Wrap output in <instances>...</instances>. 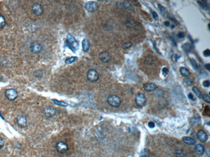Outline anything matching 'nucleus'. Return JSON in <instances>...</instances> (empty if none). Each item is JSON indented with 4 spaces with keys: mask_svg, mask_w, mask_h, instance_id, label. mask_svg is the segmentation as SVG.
Returning a JSON list of instances; mask_svg holds the SVG:
<instances>
[{
    "mask_svg": "<svg viewBox=\"0 0 210 157\" xmlns=\"http://www.w3.org/2000/svg\"><path fill=\"white\" fill-rule=\"evenodd\" d=\"M190 61H191V64L192 65V66L193 67L194 69L196 70H198V69H199V65L197 64L196 61L195 60V59H191L190 60Z\"/></svg>",
    "mask_w": 210,
    "mask_h": 157,
    "instance_id": "nucleus-27",
    "label": "nucleus"
},
{
    "mask_svg": "<svg viewBox=\"0 0 210 157\" xmlns=\"http://www.w3.org/2000/svg\"><path fill=\"white\" fill-rule=\"evenodd\" d=\"M177 37L179 39H184L185 37V34L184 32H179L177 35Z\"/></svg>",
    "mask_w": 210,
    "mask_h": 157,
    "instance_id": "nucleus-31",
    "label": "nucleus"
},
{
    "mask_svg": "<svg viewBox=\"0 0 210 157\" xmlns=\"http://www.w3.org/2000/svg\"><path fill=\"white\" fill-rule=\"evenodd\" d=\"M99 58L103 62L107 63L111 60V55L108 52L104 51L100 53Z\"/></svg>",
    "mask_w": 210,
    "mask_h": 157,
    "instance_id": "nucleus-12",
    "label": "nucleus"
},
{
    "mask_svg": "<svg viewBox=\"0 0 210 157\" xmlns=\"http://www.w3.org/2000/svg\"><path fill=\"white\" fill-rule=\"evenodd\" d=\"M124 7L126 9L131 11H133L134 10V7L128 1H124L123 4Z\"/></svg>",
    "mask_w": 210,
    "mask_h": 157,
    "instance_id": "nucleus-20",
    "label": "nucleus"
},
{
    "mask_svg": "<svg viewBox=\"0 0 210 157\" xmlns=\"http://www.w3.org/2000/svg\"><path fill=\"white\" fill-rule=\"evenodd\" d=\"M182 48L185 52L187 53V52H190L191 51V50L192 49V46L190 43H186L184 45H183Z\"/></svg>",
    "mask_w": 210,
    "mask_h": 157,
    "instance_id": "nucleus-21",
    "label": "nucleus"
},
{
    "mask_svg": "<svg viewBox=\"0 0 210 157\" xmlns=\"http://www.w3.org/2000/svg\"><path fill=\"white\" fill-rule=\"evenodd\" d=\"M4 146V142L3 140L0 138V149H2Z\"/></svg>",
    "mask_w": 210,
    "mask_h": 157,
    "instance_id": "nucleus-39",
    "label": "nucleus"
},
{
    "mask_svg": "<svg viewBox=\"0 0 210 157\" xmlns=\"http://www.w3.org/2000/svg\"><path fill=\"white\" fill-rule=\"evenodd\" d=\"M197 136L199 140L202 142H206L208 140V137L207 133L203 130H199L198 131Z\"/></svg>",
    "mask_w": 210,
    "mask_h": 157,
    "instance_id": "nucleus-13",
    "label": "nucleus"
},
{
    "mask_svg": "<svg viewBox=\"0 0 210 157\" xmlns=\"http://www.w3.org/2000/svg\"><path fill=\"white\" fill-rule=\"evenodd\" d=\"M133 46V43L131 42H126L124 43L122 45V48L123 49H128L131 48Z\"/></svg>",
    "mask_w": 210,
    "mask_h": 157,
    "instance_id": "nucleus-28",
    "label": "nucleus"
},
{
    "mask_svg": "<svg viewBox=\"0 0 210 157\" xmlns=\"http://www.w3.org/2000/svg\"><path fill=\"white\" fill-rule=\"evenodd\" d=\"M65 43L66 46L69 47L74 52H76L79 49V43L75 38L70 34L67 35Z\"/></svg>",
    "mask_w": 210,
    "mask_h": 157,
    "instance_id": "nucleus-1",
    "label": "nucleus"
},
{
    "mask_svg": "<svg viewBox=\"0 0 210 157\" xmlns=\"http://www.w3.org/2000/svg\"><path fill=\"white\" fill-rule=\"evenodd\" d=\"M158 7L160 10V12H162V13H164L165 12V9L163 6L162 5L158 4Z\"/></svg>",
    "mask_w": 210,
    "mask_h": 157,
    "instance_id": "nucleus-32",
    "label": "nucleus"
},
{
    "mask_svg": "<svg viewBox=\"0 0 210 157\" xmlns=\"http://www.w3.org/2000/svg\"><path fill=\"white\" fill-rule=\"evenodd\" d=\"M182 140L184 143L187 145L193 146L195 145L196 143V141L195 140L189 137H184L183 138Z\"/></svg>",
    "mask_w": 210,
    "mask_h": 157,
    "instance_id": "nucleus-17",
    "label": "nucleus"
},
{
    "mask_svg": "<svg viewBox=\"0 0 210 157\" xmlns=\"http://www.w3.org/2000/svg\"><path fill=\"white\" fill-rule=\"evenodd\" d=\"M31 10L33 14L37 16H40L43 14L44 9L41 4L35 3L32 5Z\"/></svg>",
    "mask_w": 210,
    "mask_h": 157,
    "instance_id": "nucleus-6",
    "label": "nucleus"
},
{
    "mask_svg": "<svg viewBox=\"0 0 210 157\" xmlns=\"http://www.w3.org/2000/svg\"><path fill=\"white\" fill-rule=\"evenodd\" d=\"M174 27H174V25H172V26L171 28H174Z\"/></svg>",
    "mask_w": 210,
    "mask_h": 157,
    "instance_id": "nucleus-45",
    "label": "nucleus"
},
{
    "mask_svg": "<svg viewBox=\"0 0 210 157\" xmlns=\"http://www.w3.org/2000/svg\"><path fill=\"white\" fill-rule=\"evenodd\" d=\"M56 149L58 153L63 154L67 153L68 150L67 144L63 142H60L57 144Z\"/></svg>",
    "mask_w": 210,
    "mask_h": 157,
    "instance_id": "nucleus-8",
    "label": "nucleus"
},
{
    "mask_svg": "<svg viewBox=\"0 0 210 157\" xmlns=\"http://www.w3.org/2000/svg\"><path fill=\"white\" fill-rule=\"evenodd\" d=\"M169 71L167 68H164L162 69V72L163 75H167L169 73Z\"/></svg>",
    "mask_w": 210,
    "mask_h": 157,
    "instance_id": "nucleus-34",
    "label": "nucleus"
},
{
    "mask_svg": "<svg viewBox=\"0 0 210 157\" xmlns=\"http://www.w3.org/2000/svg\"><path fill=\"white\" fill-rule=\"evenodd\" d=\"M78 58L76 57H69L67 59L65 60V63L67 64H69L71 63L74 62L76 61L77 60Z\"/></svg>",
    "mask_w": 210,
    "mask_h": 157,
    "instance_id": "nucleus-23",
    "label": "nucleus"
},
{
    "mask_svg": "<svg viewBox=\"0 0 210 157\" xmlns=\"http://www.w3.org/2000/svg\"><path fill=\"white\" fill-rule=\"evenodd\" d=\"M53 103L59 106H63V107H67L68 106V104L65 102H62V101H58L56 99H53Z\"/></svg>",
    "mask_w": 210,
    "mask_h": 157,
    "instance_id": "nucleus-24",
    "label": "nucleus"
},
{
    "mask_svg": "<svg viewBox=\"0 0 210 157\" xmlns=\"http://www.w3.org/2000/svg\"><path fill=\"white\" fill-rule=\"evenodd\" d=\"M30 50L34 54H38L42 52V46L38 42L35 41L30 45Z\"/></svg>",
    "mask_w": 210,
    "mask_h": 157,
    "instance_id": "nucleus-5",
    "label": "nucleus"
},
{
    "mask_svg": "<svg viewBox=\"0 0 210 157\" xmlns=\"http://www.w3.org/2000/svg\"><path fill=\"white\" fill-rule=\"evenodd\" d=\"M146 102V99L143 94H138L135 97V103L139 107L143 106L145 104Z\"/></svg>",
    "mask_w": 210,
    "mask_h": 157,
    "instance_id": "nucleus-10",
    "label": "nucleus"
},
{
    "mask_svg": "<svg viewBox=\"0 0 210 157\" xmlns=\"http://www.w3.org/2000/svg\"><path fill=\"white\" fill-rule=\"evenodd\" d=\"M188 97L189 99H191V100H192V101H195V97L193 96V95L191 93H190L188 95Z\"/></svg>",
    "mask_w": 210,
    "mask_h": 157,
    "instance_id": "nucleus-35",
    "label": "nucleus"
},
{
    "mask_svg": "<svg viewBox=\"0 0 210 157\" xmlns=\"http://www.w3.org/2000/svg\"><path fill=\"white\" fill-rule=\"evenodd\" d=\"M203 55L205 57H209L210 55V50L209 49H207L205 50L203 52Z\"/></svg>",
    "mask_w": 210,
    "mask_h": 157,
    "instance_id": "nucleus-30",
    "label": "nucleus"
},
{
    "mask_svg": "<svg viewBox=\"0 0 210 157\" xmlns=\"http://www.w3.org/2000/svg\"><path fill=\"white\" fill-rule=\"evenodd\" d=\"M107 102L111 106L113 107H119L121 104V101L120 98L116 95H111L107 99Z\"/></svg>",
    "mask_w": 210,
    "mask_h": 157,
    "instance_id": "nucleus-2",
    "label": "nucleus"
},
{
    "mask_svg": "<svg viewBox=\"0 0 210 157\" xmlns=\"http://www.w3.org/2000/svg\"><path fill=\"white\" fill-rule=\"evenodd\" d=\"M205 67L208 71H210V64L209 63H208V64L205 65Z\"/></svg>",
    "mask_w": 210,
    "mask_h": 157,
    "instance_id": "nucleus-42",
    "label": "nucleus"
},
{
    "mask_svg": "<svg viewBox=\"0 0 210 157\" xmlns=\"http://www.w3.org/2000/svg\"><path fill=\"white\" fill-rule=\"evenodd\" d=\"M203 85L204 87L208 88L210 86V82L208 80H206L203 82Z\"/></svg>",
    "mask_w": 210,
    "mask_h": 157,
    "instance_id": "nucleus-33",
    "label": "nucleus"
},
{
    "mask_svg": "<svg viewBox=\"0 0 210 157\" xmlns=\"http://www.w3.org/2000/svg\"><path fill=\"white\" fill-rule=\"evenodd\" d=\"M157 88L156 85L154 83H148L144 85V88L147 92H151L156 90Z\"/></svg>",
    "mask_w": 210,
    "mask_h": 157,
    "instance_id": "nucleus-14",
    "label": "nucleus"
},
{
    "mask_svg": "<svg viewBox=\"0 0 210 157\" xmlns=\"http://www.w3.org/2000/svg\"><path fill=\"white\" fill-rule=\"evenodd\" d=\"M181 57L179 56H178V54H175V55H174V60H175V61L176 62V61H177L178 60V59H179Z\"/></svg>",
    "mask_w": 210,
    "mask_h": 157,
    "instance_id": "nucleus-40",
    "label": "nucleus"
},
{
    "mask_svg": "<svg viewBox=\"0 0 210 157\" xmlns=\"http://www.w3.org/2000/svg\"><path fill=\"white\" fill-rule=\"evenodd\" d=\"M195 150L196 153L199 155H202L204 153L205 149L203 145L201 144H197L195 146Z\"/></svg>",
    "mask_w": 210,
    "mask_h": 157,
    "instance_id": "nucleus-18",
    "label": "nucleus"
},
{
    "mask_svg": "<svg viewBox=\"0 0 210 157\" xmlns=\"http://www.w3.org/2000/svg\"><path fill=\"white\" fill-rule=\"evenodd\" d=\"M5 94L7 98L10 101H14L18 96L17 91L14 88L7 89L5 91Z\"/></svg>",
    "mask_w": 210,
    "mask_h": 157,
    "instance_id": "nucleus-4",
    "label": "nucleus"
},
{
    "mask_svg": "<svg viewBox=\"0 0 210 157\" xmlns=\"http://www.w3.org/2000/svg\"><path fill=\"white\" fill-rule=\"evenodd\" d=\"M203 97L204 100L206 102H207V103H210V97H209V95H208L205 94V95H204V96H203Z\"/></svg>",
    "mask_w": 210,
    "mask_h": 157,
    "instance_id": "nucleus-29",
    "label": "nucleus"
},
{
    "mask_svg": "<svg viewBox=\"0 0 210 157\" xmlns=\"http://www.w3.org/2000/svg\"><path fill=\"white\" fill-rule=\"evenodd\" d=\"M85 9L89 12H94L98 9V6L97 3L94 1H88L85 3Z\"/></svg>",
    "mask_w": 210,
    "mask_h": 157,
    "instance_id": "nucleus-7",
    "label": "nucleus"
},
{
    "mask_svg": "<svg viewBox=\"0 0 210 157\" xmlns=\"http://www.w3.org/2000/svg\"><path fill=\"white\" fill-rule=\"evenodd\" d=\"M56 111L54 108L53 107H46L45 108L44 110V114L45 116L47 118H51L53 117L56 114Z\"/></svg>",
    "mask_w": 210,
    "mask_h": 157,
    "instance_id": "nucleus-11",
    "label": "nucleus"
},
{
    "mask_svg": "<svg viewBox=\"0 0 210 157\" xmlns=\"http://www.w3.org/2000/svg\"><path fill=\"white\" fill-rule=\"evenodd\" d=\"M148 126H149L150 128L153 129V128H154L155 127V124H154V123L153 122L150 121V122H149V123H148Z\"/></svg>",
    "mask_w": 210,
    "mask_h": 157,
    "instance_id": "nucleus-37",
    "label": "nucleus"
},
{
    "mask_svg": "<svg viewBox=\"0 0 210 157\" xmlns=\"http://www.w3.org/2000/svg\"><path fill=\"white\" fill-rule=\"evenodd\" d=\"M16 122L18 127L21 128H24L27 125V120L24 115H19L16 118Z\"/></svg>",
    "mask_w": 210,
    "mask_h": 157,
    "instance_id": "nucleus-9",
    "label": "nucleus"
},
{
    "mask_svg": "<svg viewBox=\"0 0 210 157\" xmlns=\"http://www.w3.org/2000/svg\"><path fill=\"white\" fill-rule=\"evenodd\" d=\"M185 82L187 84L190 85V84H191V82L188 78H186V80H185Z\"/></svg>",
    "mask_w": 210,
    "mask_h": 157,
    "instance_id": "nucleus-41",
    "label": "nucleus"
},
{
    "mask_svg": "<svg viewBox=\"0 0 210 157\" xmlns=\"http://www.w3.org/2000/svg\"><path fill=\"white\" fill-rule=\"evenodd\" d=\"M197 2L203 10H205V11H209L210 9V4L209 3H208L207 1H197Z\"/></svg>",
    "mask_w": 210,
    "mask_h": 157,
    "instance_id": "nucleus-16",
    "label": "nucleus"
},
{
    "mask_svg": "<svg viewBox=\"0 0 210 157\" xmlns=\"http://www.w3.org/2000/svg\"><path fill=\"white\" fill-rule=\"evenodd\" d=\"M169 39H170V40L171 41L172 43H173L174 46H176V41L175 40V39H174V38L173 37L170 36V37H169Z\"/></svg>",
    "mask_w": 210,
    "mask_h": 157,
    "instance_id": "nucleus-38",
    "label": "nucleus"
},
{
    "mask_svg": "<svg viewBox=\"0 0 210 157\" xmlns=\"http://www.w3.org/2000/svg\"><path fill=\"white\" fill-rule=\"evenodd\" d=\"M164 25H165V26L169 27L170 26V23H169V22L166 21L165 22V23H164Z\"/></svg>",
    "mask_w": 210,
    "mask_h": 157,
    "instance_id": "nucleus-43",
    "label": "nucleus"
},
{
    "mask_svg": "<svg viewBox=\"0 0 210 157\" xmlns=\"http://www.w3.org/2000/svg\"><path fill=\"white\" fill-rule=\"evenodd\" d=\"M126 24L127 27H128L129 28H132L135 26L136 23L134 20H133L131 19H127L126 21Z\"/></svg>",
    "mask_w": 210,
    "mask_h": 157,
    "instance_id": "nucleus-26",
    "label": "nucleus"
},
{
    "mask_svg": "<svg viewBox=\"0 0 210 157\" xmlns=\"http://www.w3.org/2000/svg\"><path fill=\"white\" fill-rule=\"evenodd\" d=\"M169 19H170V20H171L174 23H175L176 24H177V22L176 21V20L174 18L170 17L169 18Z\"/></svg>",
    "mask_w": 210,
    "mask_h": 157,
    "instance_id": "nucleus-44",
    "label": "nucleus"
},
{
    "mask_svg": "<svg viewBox=\"0 0 210 157\" xmlns=\"http://www.w3.org/2000/svg\"><path fill=\"white\" fill-rule=\"evenodd\" d=\"M180 72L182 75L184 77H188L190 75V71L186 68L181 67L180 69Z\"/></svg>",
    "mask_w": 210,
    "mask_h": 157,
    "instance_id": "nucleus-19",
    "label": "nucleus"
},
{
    "mask_svg": "<svg viewBox=\"0 0 210 157\" xmlns=\"http://www.w3.org/2000/svg\"><path fill=\"white\" fill-rule=\"evenodd\" d=\"M87 80L90 82H94L98 80L99 74L96 70L91 69L87 72Z\"/></svg>",
    "mask_w": 210,
    "mask_h": 157,
    "instance_id": "nucleus-3",
    "label": "nucleus"
},
{
    "mask_svg": "<svg viewBox=\"0 0 210 157\" xmlns=\"http://www.w3.org/2000/svg\"><path fill=\"white\" fill-rule=\"evenodd\" d=\"M6 25L5 18L2 14H0V29L3 28Z\"/></svg>",
    "mask_w": 210,
    "mask_h": 157,
    "instance_id": "nucleus-25",
    "label": "nucleus"
},
{
    "mask_svg": "<svg viewBox=\"0 0 210 157\" xmlns=\"http://www.w3.org/2000/svg\"><path fill=\"white\" fill-rule=\"evenodd\" d=\"M82 48L84 52H87L89 51L90 48V43L88 39H85L82 42Z\"/></svg>",
    "mask_w": 210,
    "mask_h": 157,
    "instance_id": "nucleus-15",
    "label": "nucleus"
},
{
    "mask_svg": "<svg viewBox=\"0 0 210 157\" xmlns=\"http://www.w3.org/2000/svg\"><path fill=\"white\" fill-rule=\"evenodd\" d=\"M193 91L194 92L196 96L198 97L199 98H202L203 97V94H202V92L200 91V90H199L198 88H197V87L194 86L192 89Z\"/></svg>",
    "mask_w": 210,
    "mask_h": 157,
    "instance_id": "nucleus-22",
    "label": "nucleus"
},
{
    "mask_svg": "<svg viewBox=\"0 0 210 157\" xmlns=\"http://www.w3.org/2000/svg\"><path fill=\"white\" fill-rule=\"evenodd\" d=\"M152 16L154 19H155L156 20H157L158 18V15L156 12H152Z\"/></svg>",
    "mask_w": 210,
    "mask_h": 157,
    "instance_id": "nucleus-36",
    "label": "nucleus"
}]
</instances>
